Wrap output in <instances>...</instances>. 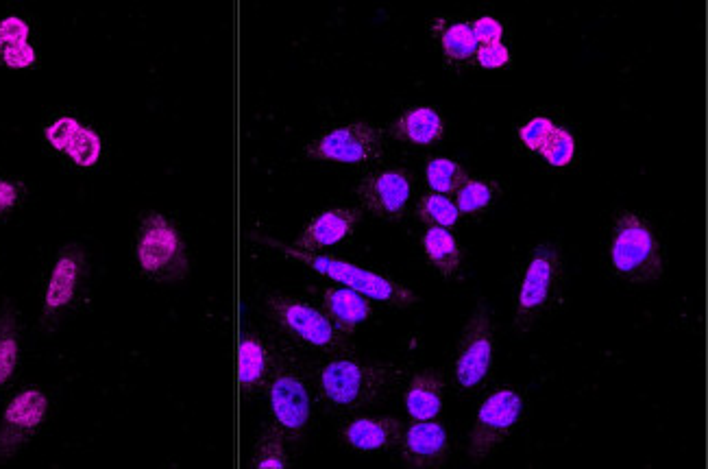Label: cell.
Instances as JSON below:
<instances>
[{
  "label": "cell",
  "instance_id": "obj_1",
  "mask_svg": "<svg viewBox=\"0 0 708 469\" xmlns=\"http://www.w3.org/2000/svg\"><path fill=\"white\" fill-rule=\"evenodd\" d=\"M133 258L146 280L179 284L190 275V251L177 223L170 216L149 210L140 216Z\"/></svg>",
  "mask_w": 708,
  "mask_h": 469
},
{
  "label": "cell",
  "instance_id": "obj_2",
  "mask_svg": "<svg viewBox=\"0 0 708 469\" xmlns=\"http://www.w3.org/2000/svg\"><path fill=\"white\" fill-rule=\"evenodd\" d=\"M399 380H404V369L397 365L338 358L321 369L319 387L332 406L360 408L384 398Z\"/></svg>",
  "mask_w": 708,
  "mask_h": 469
},
{
  "label": "cell",
  "instance_id": "obj_3",
  "mask_svg": "<svg viewBox=\"0 0 708 469\" xmlns=\"http://www.w3.org/2000/svg\"><path fill=\"white\" fill-rule=\"evenodd\" d=\"M610 262L621 278L634 284H648L663 278V247L650 223L637 212H621L610 236Z\"/></svg>",
  "mask_w": 708,
  "mask_h": 469
},
{
  "label": "cell",
  "instance_id": "obj_4",
  "mask_svg": "<svg viewBox=\"0 0 708 469\" xmlns=\"http://www.w3.org/2000/svg\"><path fill=\"white\" fill-rule=\"evenodd\" d=\"M268 243L275 245L290 260L301 262L308 269L323 275V278L334 280L336 284H343V286L351 288V291H356L369 299H375V302H382V304L395 306V308H410V306H417L421 302V297L414 293L412 288L399 284L397 280L388 278V275L375 273L371 269H362V267H358V264H351V262L338 260V258L312 254V251H301V249L288 247V245H279V243H273V240H268Z\"/></svg>",
  "mask_w": 708,
  "mask_h": 469
},
{
  "label": "cell",
  "instance_id": "obj_5",
  "mask_svg": "<svg viewBox=\"0 0 708 469\" xmlns=\"http://www.w3.org/2000/svg\"><path fill=\"white\" fill-rule=\"evenodd\" d=\"M565 282V260L554 243H543L532 251L517 297V328L528 332L558 302Z\"/></svg>",
  "mask_w": 708,
  "mask_h": 469
},
{
  "label": "cell",
  "instance_id": "obj_6",
  "mask_svg": "<svg viewBox=\"0 0 708 469\" xmlns=\"http://www.w3.org/2000/svg\"><path fill=\"white\" fill-rule=\"evenodd\" d=\"M266 312L290 339L323 352L347 350V336L334 328L321 308H316L303 299L271 293L266 297Z\"/></svg>",
  "mask_w": 708,
  "mask_h": 469
},
{
  "label": "cell",
  "instance_id": "obj_7",
  "mask_svg": "<svg viewBox=\"0 0 708 469\" xmlns=\"http://www.w3.org/2000/svg\"><path fill=\"white\" fill-rule=\"evenodd\" d=\"M384 149L386 140L382 129L369 123H349L312 140L305 147V155L316 162L364 166L380 160Z\"/></svg>",
  "mask_w": 708,
  "mask_h": 469
},
{
  "label": "cell",
  "instance_id": "obj_8",
  "mask_svg": "<svg viewBox=\"0 0 708 469\" xmlns=\"http://www.w3.org/2000/svg\"><path fill=\"white\" fill-rule=\"evenodd\" d=\"M266 391L275 426L284 432L286 439H299L312 417L310 389L301 371L292 363H286V360H277V367Z\"/></svg>",
  "mask_w": 708,
  "mask_h": 469
},
{
  "label": "cell",
  "instance_id": "obj_9",
  "mask_svg": "<svg viewBox=\"0 0 708 469\" xmlns=\"http://www.w3.org/2000/svg\"><path fill=\"white\" fill-rule=\"evenodd\" d=\"M523 415V400L512 389H499L480 406L471 432L469 459L484 461L515 432Z\"/></svg>",
  "mask_w": 708,
  "mask_h": 469
},
{
  "label": "cell",
  "instance_id": "obj_10",
  "mask_svg": "<svg viewBox=\"0 0 708 469\" xmlns=\"http://www.w3.org/2000/svg\"><path fill=\"white\" fill-rule=\"evenodd\" d=\"M493 365V319L484 302L473 310L456 350V380L462 389L480 387Z\"/></svg>",
  "mask_w": 708,
  "mask_h": 469
},
{
  "label": "cell",
  "instance_id": "obj_11",
  "mask_svg": "<svg viewBox=\"0 0 708 469\" xmlns=\"http://www.w3.org/2000/svg\"><path fill=\"white\" fill-rule=\"evenodd\" d=\"M48 417V398L42 389H24L11 398L0 417V461H9L38 435Z\"/></svg>",
  "mask_w": 708,
  "mask_h": 469
},
{
  "label": "cell",
  "instance_id": "obj_12",
  "mask_svg": "<svg viewBox=\"0 0 708 469\" xmlns=\"http://www.w3.org/2000/svg\"><path fill=\"white\" fill-rule=\"evenodd\" d=\"M88 273V258L81 245L70 243L61 247L57 254L51 275H48L44 304H42V323L51 326L64 312L75 304L79 291Z\"/></svg>",
  "mask_w": 708,
  "mask_h": 469
},
{
  "label": "cell",
  "instance_id": "obj_13",
  "mask_svg": "<svg viewBox=\"0 0 708 469\" xmlns=\"http://www.w3.org/2000/svg\"><path fill=\"white\" fill-rule=\"evenodd\" d=\"M362 208L382 221L404 219L410 201V179L399 168H384L366 175L358 184Z\"/></svg>",
  "mask_w": 708,
  "mask_h": 469
},
{
  "label": "cell",
  "instance_id": "obj_14",
  "mask_svg": "<svg viewBox=\"0 0 708 469\" xmlns=\"http://www.w3.org/2000/svg\"><path fill=\"white\" fill-rule=\"evenodd\" d=\"M449 441L445 428L430 419V422H414L404 428L399 441V456L406 467L432 469L447 463Z\"/></svg>",
  "mask_w": 708,
  "mask_h": 469
},
{
  "label": "cell",
  "instance_id": "obj_15",
  "mask_svg": "<svg viewBox=\"0 0 708 469\" xmlns=\"http://www.w3.org/2000/svg\"><path fill=\"white\" fill-rule=\"evenodd\" d=\"M360 221H362V212L356 208L323 210L303 227V232L290 247L301 251H312V254H321V251L351 238Z\"/></svg>",
  "mask_w": 708,
  "mask_h": 469
},
{
  "label": "cell",
  "instance_id": "obj_16",
  "mask_svg": "<svg viewBox=\"0 0 708 469\" xmlns=\"http://www.w3.org/2000/svg\"><path fill=\"white\" fill-rule=\"evenodd\" d=\"M321 310L327 319L334 323V328L351 336L362 323H366L373 315V306L369 297H364L351 288L338 284V286H323L319 291Z\"/></svg>",
  "mask_w": 708,
  "mask_h": 469
},
{
  "label": "cell",
  "instance_id": "obj_17",
  "mask_svg": "<svg viewBox=\"0 0 708 469\" xmlns=\"http://www.w3.org/2000/svg\"><path fill=\"white\" fill-rule=\"evenodd\" d=\"M277 356L260 334L249 332L240 341V389L244 398H253L268 387L277 367Z\"/></svg>",
  "mask_w": 708,
  "mask_h": 469
},
{
  "label": "cell",
  "instance_id": "obj_18",
  "mask_svg": "<svg viewBox=\"0 0 708 469\" xmlns=\"http://www.w3.org/2000/svg\"><path fill=\"white\" fill-rule=\"evenodd\" d=\"M404 424L395 417H360L345 428L347 446L360 452H380L399 446Z\"/></svg>",
  "mask_w": 708,
  "mask_h": 469
},
{
  "label": "cell",
  "instance_id": "obj_19",
  "mask_svg": "<svg viewBox=\"0 0 708 469\" xmlns=\"http://www.w3.org/2000/svg\"><path fill=\"white\" fill-rule=\"evenodd\" d=\"M443 376L438 371H421L406 389V411L414 422H430L443 408Z\"/></svg>",
  "mask_w": 708,
  "mask_h": 469
},
{
  "label": "cell",
  "instance_id": "obj_20",
  "mask_svg": "<svg viewBox=\"0 0 708 469\" xmlns=\"http://www.w3.org/2000/svg\"><path fill=\"white\" fill-rule=\"evenodd\" d=\"M445 134V123L441 114L430 107H414L393 125V136L408 144H434Z\"/></svg>",
  "mask_w": 708,
  "mask_h": 469
},
{
  "label": "cell",
  "instance_id": "obj_21",
  "mask_svg": "<svg viewBox=\"0 0 708 469\" xmlns=\"http://www.w3.org/2000/svg\"><path fill=\"white\" fill-rule=\"evenodd\" d=\"M423 249L432 267L443 275V278H454L460 271V247L458 240L451 236L445 227H430L423 236Z\"/></svg>",
  "mask_w": 708,
  "mask_h": 469
},
{
  "label": "cell",
  "instance_id": "obj_22",
  "mask_svg": "<svg viewBox=\"0 0 708 469\" xmlns=\"http://www.w3.org/2000/svg\"><path fill=\"white\" fill-rule=\"evenodd\" d=\"M20 363V328L16 308L9 302L0 310V389L14 378Z\"/></svg>",
  "mask_w": 708,
  "mask_h": 469
},
{
  "label": "cell",
  "instance_id": "obj_23",
  "mask_svg": "<svg viewBox=\"0 0 708 469\" xmlns=\"http://www.w3.org/2000/svg\"><path fill=\"white\" fill-rule=\"evenodd\" d=\"M251 465L255 469H286L290 465L286 452V437L284 432L275 428H266L262 437L255 441Z\"/></svg>",
  "mask_w": 708,
  "mask_h": 469
},
{
  "label": "cell",
  "instance_id": "obj_24",
  "mask_svg": "<svg viewBox=\"0 0 708 469\" xmlns=\"http://www.w3.org/2000/svg\"><path fill=\"white\" fill-rule=\"evenodd\" d=\"M427 184L436 192V195H454L462 186L469 182L467 173L462 171V166H458L456 162L438 158L427 164Z\"/></svg>",
  "mask_w": 708,
  "mask_h": 469
},
{
  "label": "cell",
  "instance_id": "obj_25",
  "mask_svg": "<svg viewBox=\"0 0 708 469\" xmlns=\"http://www.w3.org/2000/svg\"><path fill=\"white\" fill-rule=\"evenodd\" d=\"M417 216L419 221L427 223L430 227H445L447 230V227L458 223L460 212L456 208V203L447 195H436V192H432V195H425L419 201Z\"/></svg>",
  "mask_w": 708,
  "mask_h": 469
},
{
  "label": "cell",
  "instance_id": "obj_26",
  "mask_svg": "<svg viewBox=\"0 0 708 469\" xmlns=\"http://www.w3.org/2000/svg\"><path fill=\"white\" fill-rule=\"evenodd\" d=\"M441 46L445 51V57L451 59V62H465V59H471L478 51V42L473 38V29L471 24H451L441 35Z\"/></svg>",
  "mask_w": 708,
  "mask_h": 469
},
{
  "label": "cell",
  "instance_id": "obj_27",
  "mask_svg": "<svg viewBox=\"0 0 708 469\" xmlns=\"http://www.w3.org/2000/svg\"><path fill=\"white\" fill-rule=\"evenodd\" d=\"M68 158L81 168H92L99 164L103 155V142L101 136L96 134L92 127H81L79 136L72 140V144L66 151Z\"/></svg>",
  "mask_w": 708,
  "mask_h": 469
},
{
  "label": "cell",
  "instance_id": "obj_28",
  "mask_svg": "<svg viewBox=\"0 0 708 469\" xmlns=\"http://www.w3.org/2000/svg\"><path fill=\"white\" fill-rule=\"evenodd\" d=\"M495 199V190L488 182H469L456 192V208L458 212L465 214H480L484 210L491 208V203Z\"/></svg>",
  "mask_w": 708,
  "mask_h": 469
},
{
  "label": "cell",
  "instance_id": "obj_29",
  "mask_svg": "<svg viewBox=\"0 0 708 469\" xmlns=\"http://www.w3.org/2000/svg\"><path fill=\"white\" fill-rule=\"evenodd\" d=\"M541 153L552 166H567L573 160V153H576V142H573V136L567 129L556 127L554 136L549 138Z\"/></svg>",
  "mask_w": 708,
  "mask_h": 469
},
{
  "label": "cell",
  "instance_id": "obj_30",
  "mask_svg": "<svg viewBox=\"0 0 708 469\" xmlns=\"http://www.w3.org/2000/svg\"><path fill=\"white\" fill-rule=\"evenodd\" d=\"M81 123L77 118H72V116H61L57 120H53L51 125L46 127V140L48 144H51L53 149L61 151V153H66L68 147L72 144V140H75L79 136V131H81Z\"/></svg>",
  "mask_w": 708,
  "mask_h": 469
},
{
  "label": "cell",
  "instance_id": "obj_31",
  "mask_svg": "<svg viewBox=\"0 0 708 469\" xmlns=\"http://www.w3.org/2000/svg\"><path fill=\"white\" fill-rule=\"evenodd\" d=\"M554 131H556V125L552 123V120L539 116V118H532L526 127H521L519 134L528 149L541 153L545 149V144L549 142V138L554 136Z\"/></svg>",
  "mask_w": 708,
  "mask_h": 469
},
{
  "label": "cell",
  "instance_id": "obj_32",
  "mask_svg": "<svg viewBox=\"0 0 708 469\" xmlns=\"http://www.w3.org/2000/svg\"><path fill=\"white\" fill-rule=\"evenodd\" d=\"M0 59H3L7 68L22 70V68H31L35 62H38V53H35V48L29 42L14 44V46H5L3 57Z\"/></svg>",
  "mask_w": 708,
  "mask_h": 469
},
{
  "label": "cell",
  "instance_id": "obj_33",
  "mask_svg": "<svg viewBox=\"0 0 708 469\" xmlns=\"http://www.w3.org/2000/svg\"><path fill=\"white\" fill-rule=\"evenodd\" d=\"M29 24L18 16H9L0 22V38H3L5 46L14 44H27L29 42Z\"/></svg>",
  "mask_w": 708,
  "mask_h": 469
},
{
  "label": "cell",
  "instance_id": "obj_34",
  "mask_svg": "<svg viewBox=\"0 0 708 469\" xmlns=\"http://www.w3.org/2000/svg\"><path fill=\"white\" fill-rule=\"evenodd\" d=\"M471 29H473V38H475V42H478V46L497 44L499 40H502V33H504L502 24H499L495 18H488V16L475 20L471 24Z\"/></svg>",
  "mask_w": 708,
  "mask_h": 469
},
{
  "label": "cell",
  "instance_id": "obj_35",
  "mask_svg": "<svg viewBox=\"0 0 708 469\" xmlns=\"http://www.w3.org/2000/svg\"><path fill=\"white\" fill-rule=\"evenodd\" d=\"M475 57H478V64L482 68H502L510 62V51L502 42H497V44L478 46Z\"/></svg>",
  "mask_w": 708,
  "mask_h": 469
},
{
  "label": "cell",
  "instance_id": "obj_36",
  "mask_svg": "<svg viewBox=\"0 0 708 469\" xmlns=\"http://www.w3.org/2000/svg\"><path fill=\"white\" fill-rule=\"evenodd\" d=\"M20 195H22V188L16 182L0 179V214H5L11 208H16V203L20 201Z\"/></svg>",
  "mask_w": 708,
  "mask_h": 469
},
{
  "label": "cell",
  "instance_id": "obj_37",
  "mask_svg": "<svg viewBox=\"0 0 708 469\" xmlns=\"http://www.w3.org/2000/svg\"><path fill=\"white\" fill-rule=\"evenodd\" d=\"M3 51H5V42H3V38H0V57H3Z\"/></svg>",
  "mask_w": 708,
  "mask_h": 469
}]
</instances>
